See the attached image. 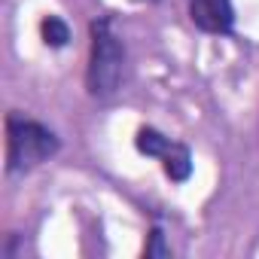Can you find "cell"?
<instances>
[{"label": "cell", "instance_id": "cell-1", "mask_svg": "<svg viewBox=\"0 0 259 259\" xmlns=\"http://www.w3.org/2000/svg\"><path fill=\"white\" fill-rule=\"evenodd\" d=\"M122 40L113 31L110 19H95L92 22V55H89V73L85 85L92 98H113L119 82H122Z\"/></svg>", "mask_w": 259, "mask_h": 259}, {"label": "cell", "instance_id": "cell-2", "mask_svg": "<svg viewBox=\"0 0 259 259\" xmlns=\"http://www.w3.org/2000/svg\"><path fill=\"white\" fill-rule=\"evenodd\" d=\"M58 138L49 132L46 125L25 119L19 113L7 116V171L19 174V171H31L40 162L52 159L58 153Z\"/></svg>", "mask_w": 259, "mask_h": 259}, {"label": "cell", "instance_id": "cell-3", "mask_svg": "<svg viewBox=\"0 0 259 259\" xmlns=\"http://www.w3.org/2000/svg\"><path fill=\"white\" fill-rule=\"evenodd\" d=\"M189 19L204 34H226L235 25L232 0H192L189 4Z\"/></svg>", "mask_w": 259, "mask_h": 259}, {"label": "cell", "instance_id": "cell-4", "mask_svg": "<svg viewBox=\"0 0 259 259\" xmlns=\"http://www.w3.org/2000/svg\"><path fill=\"white\" fill-rule=\"evenodd\" d=\"M159 159H162L165 174H168L171 180H177V183H183V180L189 177V171H192V156H189V150H186L183 144H177V141H171V147H168Z\"/></svg>", "mask_w": 259, "mask_h": 259}, {"label": "cell", "instance_id": "cell-5", "mask_svg": "<svg viewBox=\"0 0 259 259\" xmlns=\"http://www.w3.org/2000/svg\"><path fill=\"white\" fill-rule=\"evenodd\" d=\"M135 144H138V150L144 153V156H162L168 147H171V138H165L162 132H156V128H141L138 132V138H135Z\"/></svg>", "mask_w": 259, "mask_h": 259}, {"label": "cell", "instance_id": "cell-6", "mask_svg": "<svg viewBox=\"0 0 259 259\" xmlns=\"http://www.w3.org/2000/svg\"><path fill=\"white\" fill-rule=\"evenodd\" d=\"M40 31H43V40H46V46H64L67 40H70V28L58 19V16H49V19H43V25H40Z\"/></svg>", "mask_w": 259, "mask_h": 259}, {"label": "cell", "instance_id": "cell-7", "mask_svg": "<svg viewBox=\"0 0 259 259\" xmlns=\"http://www.w3.org/2000/svg\"><path fill=\"white\" fill-rule=\"evenodd\" d=\"M147 259H153V256H168L171 250L165 247V235H162V229H153L150 232V244H147Z\"/></svg>", "mask_w": 259, "mask_h": 259}]
</instances>
